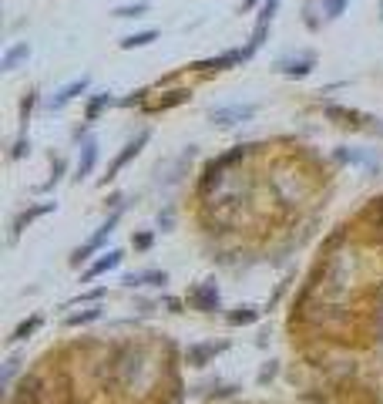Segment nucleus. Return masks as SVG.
Returning <instances> with one entry per match:
<instances>
[{
  "label": "nucleus",
  "instance_id": "obj_8",
  "mask_svg": "<svg viewBox=\"0 0 383 404\" xmlns=\"http://www.w3.org/2000/svg\"><path fill=\"white\" fill-rule=\"evenodd\" d=\"M229 351V340H202V344H189L185 347V364L189 367H205L215 354Z\"/></svg>",
  "mask_w": 383,
  "mask_h": 404
},
{
  "label": "nucleus",
  "instance_id": "obj_9",
  "mask_svg": "<svg viewBox=\"0 0 383 404\" xmlns=\"http://www.w3.org/2000/svg\"><path fill=\"white\" fill-rule=\"evenodd\" d=\"M57 209V202H38V205H27V209H21L17 212V219H14V226H10V242L21 240V233L31 226V223H38L40 216H47V212H54Z\"/></svg>",
  "mask_w": 383,
  "mask_h": 404
},
{
  "label": "nucleus",
  "instance_id": "obj_19",
  "mask_svg": "<svg viewBox=\"0 0 383 404\" xmlns=\"http://www.w3.org/2000/svg\"><path fill=\"white\" fill-rule=\"evenodd\" d=\"M256 320H259V310L256 307H235L229 314L232 327H249V323H256Z\"/></svg>",
  "mask_w": 383,
  "mask_h": 404
},
{
  "label": "nucleus",
  "instance_id": "obj_2",
  "mask_svg": "<svg viewBox=\"0 0 383 404\" xmlns=\"http://www.w3.org/2000/svg\"><path fill=\"white\" fill-rule=\"evenodd\" d=\"M148 142H152V128H138V131H135V135H131V138L124 142V149H121V152H118L115 159H111V165H108V172H105V175H101L98 182H101V186L115 182L118 175H121V168H124L128 162L135 159V155H138V152H142V149H145Z\"/></svg>",
  "mask_w": 383,
  "mask_h": 404
},
{
  "label": "nucleus",
  "instance_id": "obj_18",
  "mask_svg": "<svg viewBox=\"0 0 383 404\" xmlns=\"http://www.w3.org/2000/svg\"><path fill=\"white\" fill-rule=\"evenodd\" d=\"M269 27H272V24H263V21H256V27H252V38H249V44H246V47H242L246 61H249V58H252V54H256V51H259V47L266 44Z\"/></svg>",
  "mask_w": 383,
  "mask_h": 404
},
{
  "label": "nucleus",
  "instance_id": "obj_21",
  "mask_svg": "<svg viewBox=\"0 0 383 404\" xmlns=\"http://www.w3.org/2000/svg\"><path fill=\"white\" fill-rule=\"evenodd\" d=\"M94 320H101V307L94 303V307H88V310H81V314H71L68 317V327H84V323H94Z\"/></svg>",
  "mask_w": 383,
  "mask_h": 404
},
{
  "label": "nucleus",
  "instance_id": "obj_23",
  "mask_svg": "<svg viewBox=\"0 0 383 404\" xmlns=\"http://www.w3.org/2000/svg\"><path fill=\"white\" fill-rule=\"evenodd\" d=\"M323 112L330 115V118H343V125H356V112H349V108H340V105H323Z\"/></svg>",
  "mask_w": 383,
  "mask_h": 404
},
{
  "label": "nucleus",
  "instance_id": "obj_29",
  "mask_svg": "<svg viewBox=\"0 0 383 404\" xmlns=\"http://www.w3.org/2000/svg\"><path fill=\"white\" fill-rule=\"evenodd\" d=\"M105 293H108V290H101V286H98V290H91V293H81V296H77L75 303H88V300H101Z\"/></svg>",
  "mask_w": 383,
  "mask_h": 404
},
{
  "label": "nucleus",
  "instance_id": "obj_7",
  "mask_svg": "<svg viewBox=\"0 0 383 404\" xmlns=\"http://www.w3.org/2000/svg\"><path fill=\"white\" fill-rule=\"evenodd\" d=\"M316 68V51H296V54H286L276 61V71L286 75V78H306Z\"/></svg>",
  "mask_w": 383,
  "mask_h": 404
},
{
  "label": "nucleus",
  "instance_id": "obj_27",
  "mask_svg": "<svg viewBox=\"0 0 383 404\" xmlns=\"http://www.w3.org/2000/svg\"><path fill=\"white\" fill-rule=\"evenodd\" d=\"M27 152H31V142H27V135L21 131V135H17V142H14V149H10V159H14V162L24 159Z\"/></svg>",
  "mask_w": 383,
  "mask_h": 404
},
{
  "label": "nucleus",
  "instance_id": "obj_12",
  "mask_svg": "<svg viewBox=\"0 0 383 404\" xmlns=\"http://www.w3.org/2000/svg\"><path fill=\"white\" fill-rule=\"evenodd\" d=\"M111 105H118L111 91H94V94L88 98V105H84V121H88V125H94V121L101 118Z\"/></svg>",
  "mask_w": 383,
  "mask_h": 404
},
{
  "label": "nucleus",
  "instance_id": "obj_5",
  "mask_svg": "<svg viewBox=\"0 0 383 404\" xmlns=\"http://www.w3.org/2000/svg\"><path fill=\"white\" fill-rule=\"evenodd\" d=\"M88 88H91V75L71 78L68 84H61V88H57V91H54V94H51V98L44 101V108H47V112H64V108H68V105H71L75 98H81V94H84Z\"/></svg>",
  "mask_w": 383,
  "mask_h": 404
},
{
  "label": "nucleus",
  "instance_id": "obj_24",
  "mask_svg": "<svg viewBox=\"0 0 383 404\" xmlns=\"http://www.w3.org/2000/svg\"><path fill=\"white\" fill-rule=\"evenodd\" d=\"M131 246H135V253H148L155 246V233H135V236H131Z\"/></svg>",
  "mask_w": 383,
  "mask_h": 404
},
{
  "label": "nucleus",
  "instance_id": "obj_14",
  "mask_svg": "<svg viewBox=\"0 0 383 404\" xmlns=\"http://www.w3.org/2000/svg\"><path fill=\"white\" fill-rule=\"evenodd\" d=\"M121 283H124V286H131V290H135V286H165V283H168V273H165V270H142V273H124V277H121Z\"/></svg>",
  "mask_w": 383,
  "mask_h": 404
},
{
  "label": "nucleus",
  "instance_id": "obj_3",
  "mask_svg": "<svg viewBox=\"0 0 383 404\" xmlns=\"http://www.w3.org/2000/svg\"><path fill=\"white\" fill-rule=\"evenodd\" d=\"M185 303H189L192 310H198V314H215L222 307V290H219L215 280H202V283H195V286H189Z\"/></svg>",
  "mask_w": 383,
  "mask_h": 404
},
{
  "label": "nucleus",
  "instance_id": "obj_6",
  "mask_svg": "<svg viewBox=\"0 0 383 404\" xmlns=\"http://www.w3.org/2000/svg\"><path fill=\"white\" fill-rule=\"evenodd\" d=\"M98 159H101V142H98V135H88L84 142H81V149H77V162H75V182H84L94 168H98Z\"/></svg>",
  "mask_w": 383,
  "mask_h": 404
},
{
  "label": "nucleus",
  "instance_id": "obj_30",
  "mask_svg": "<svg viewBox=\"0 0 383 404\" xmlns=\"http://www.w3.org/2000/svg\"><path fill=\"white\" fill-rule=\"evenodd\" d=\"M259 3H263V0H242L239 10H252V7H259Z\"/></svg>",
  "mask_w": 383,
  "mask_h": 404
},
{
  "label": "nucleus",
  "instance_id": "obj_16",
  "mask_svg": "<svg viewBox=\"0 0 383 404\" xmlns=\"http://www.w3.org/2000/svg\"><path fill=\"white\" fill-rule=\"evenodd\" d=\"M40 323H44V317H40V314H31L27 320H21V323H17V330L10 333V344H21V340L34 337V333H38V327H40Z\"/></svg>",
  "mask_w": 383,
  "mask_h": 404
},
{
  "label": "nucleus",
  "instance_id": "obj_17",
  "mask_svg": "<svg viewBox=\"0 0 383 404\" xmlns=\"http://www.w3.org/2000/svg\"><path fill=\"white\" fill-rule=\"evenodd\" d=\"M148 10H152L148 0H135V3H121V7H115L111 14H115L118 21H131V17H145Z\"/></svg>",
  "mask_w": 383,
  "mask_h": 404
},
{
  "label": "nucleus",
  "instance_id": "obj_20",
  "mask_svg": "<svg viewBox=\"0 0 383 404\" xmlns=\"http://www.w3.org/2000/svg\"><path fill=\"white\" fill-rule=\"evenodd\" d=\"M336 159L349 162V165H377V162H373V155H367V152H353V149H346V145H340V149H336Z\"/></svg>",
  "mask_w": 383,
  "mask_h": 404
},
{
  "label": "nucleus",
  "instance_id": "obj_25",
  "mask_svg": "<svg viewBox=\"0 0 383 404\" xmlns=\"http://www.w3.org/2000/svg\"><path fill=\"white\" fill-rule=\"evenodd\" d=\"M64 168H68V162H64V159H54V162H51V179H47V186H44V189H54V186L61 182Z\"/></svg>",
  "mask_w": 383,
  "mask_h": 404
},
{
  "label": "nucleus",
  "instance_id": "obj_11",
  "mask_svg": "<svg viewBox=\"0 0 383 404\" xmlns=\"http://www.w3.org/2000/svg\"><path fill=\"white\" fill-rule=\"evenodd\" d=\"M242 61H246L242 47H229V51H222V54H215V58H209V61H198L195 68L205 71V75H212V71H229V68H239Z\"/></svg>",
  "mask_w": 383,
  "mask_h": 404
},
{
  "label": "nucleus",
  "instance_id": "obj_1",
  "mask_svg": "<svg viewBox=\"0 0 383 404\" xmlns=\"http://www.w3.org/2000/svg\"><path fill=\"white\" fill-rule=\"evenodd\" d=\"M118 223H121V205H118L115 212H111V216H108V219H105V223L98 226V233H94V236H88V240H84V242H81V246L75 249V253H71V266H81V263H88V260H91V256H94V253H98V249H101L105 242L111 240V233H115Z\"/></svg>",
  "mask_w": 383,
  "mask_h": 404
},
{
  "label": "nucleus",
  "instance_id": "obj_10",
  "mask_svg": "<svg viewBox=\"0 0 383 404\" xmlns=\"http://www.w3.org/2000/svg\"><path fill=\"white\" fill-rule=\"evenodd\" d=\"M121 260H124V249H108V253H101L84 273H81V283L88 280H98V277H105V273H111V270H118L121 266Z\"/></svg>",
  "mask_w": 383,
  "mask_h": 404
},
{
  "label": "nucleus",
  "instance_id": "obj_4",
  "mask_svg": "<svg viewBox=\"0 0 383 404\" xmlns=\"http://www.w3.org/2000/svg\"><path fill=\"white\" fill-rule=\"evenodd\" d=\"M259 112V105L252 101H235V105H219V108H209V121L219 125V128H232V125H242V121H252Z\"/></svg>",
  "mask_w": 383,
  "mask_h": 404
},
{
  "label": "nucleus",
  "instance_id": "obj_26",
  "mask_svg": "<svg viewBox=\"0 0 383 404\" xmlns=\"http://www.w3.org/2000/svg\"><path fill=\"white\" fill-rule=\"evenodd\" d=\"M346 3H349V0H323V14H326L330 21H336L346 10Z\"/></svg>",
  "mask_w": 383,
  "mask_h": 404
},
{
  "label": "nucleus",
  "instance_id": "obj_28",
  "mask_svg": "<svg viewBox=\"0 0 383 404\" xmlns=\"http://www.w3.org/2000/svg\"><path fill=\"white\" fill-rule=\"evenodd\" d=\"M17 367H21V357H10L7 361V367H3V388L14 381V374H17Z\"/></svg>",
  "mask_w": 383,
  "mask_h": 404
},
{
  "label": "nucleus",
  "instance_id": "obj_13",
  "mask_svg": "<svg viewBox=\"0 0 383 404\" xmlns=\"http://www.w3.org/2000/svg\"><path fill=\"white\" fill-rule=\"evenodd\" d=\"M27 58H31V44H27V40H17V44H10V47L0 54V71H17Z\"/></svg>",
  "mask_w": 383,
  "mask_h": 404
},
{
  "label": "nucleus",
  "instance_id": "obj_22",
  "mask_svg": "<svg viewBox=\"0 0 383 404\" xmlns=\"http://www.w3.org/2000/svg\"><path fill=\"white\" fill-rule=\"evenodd\" d=\"M38 101H40L38 91H27V94L21 98V112H17V115H21V125H24V128H27V121H31V115H34Z\"/></svg>",
  "mask_w": 383,
  "mask_h": 404
},
{
  "label": "nucleus",
  "instance_id": "obj_15",
  "mask_svg": "<svg viewBox=\"0 0 383 404\" xmlns=\"http://www.w3.org/2000/svg\"><path fill=\"white\" fill-rule=\"evenodd\" d=\"M155 40H158V31L148 27V31H135V34L121 38L118 40V47H121V51H135V47H148V44H155Z\"/></svg>",
  "mask_w": 383,
  "mask_h": 404
},
{
  "label": "nucleus",
  "instance_id": "obj_31",
  "mask_svg": "<svg viewBox=\"0 0 383 404\" xmlns=\"http://www.w3.org/2000/svg\"><path fill=\"white\" fill-rule=\"evenodd\" d=\"M380 21H383V3H380Z\"/></svg>",
  "mask_w": 383,
  "mask_h": 404
}]
</instances>
